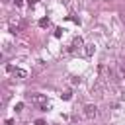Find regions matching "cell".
Instances as JSON below:
<instances>
[{"instance_id": "11", "label": "cell", "mask_w": 125, "mask_h": 125, "mask_svg": "<svg viewBox=\"0 0 125 125\" xmlns=\"http://www.w3.org/2000/svg\"><path fill=\"white\" fill-rule=\"evenodd\" d=\"M35 125H47V123H45L43 119H37V121H35Z\"/></svg>"}, {"instance_id": "5", "label": "cell", "mask_w": 125, "mask_h": 125, "mask_svg": "<svg viewBox=\"0 0 125 125\" xmlns=\"http://www.w3.org/2000/svg\"><path fill=\"white\" fill-rule=\"evenodd\" d=\"M39 25H41V27L49 25V18H41V20H39Z\"/></svg>"}, {"instance_id": "3", "label": "cell", "mask_w": 125, "mask_h": 125, "mask_svg": "<svg viewBox=\"0 0 125 125\" xmlns=\"http://www.w3.org/2000/svg\"><path fill=\"white\" fill-rule=\"evenodd\" d=\"M14 74L20 78V80H23V78H27V72L23 70V68H14Z\"/></svg>"}, {"instance_id": "8", "label": "cell", "mask_w": 125, "mask_h": 125, "mask_svg": "<svg viewBox=\"0 0 125 125\" xmlns=\"http://www.w3.org/2000/svg\"><path fill=\"white\" fill-rule=\"evenodd\" d=\"M61 98H62V100H70L72 96H70V92H62V94H61Z\"/></svg>"}, {"instance_id": "6", "label": "cell", "mask_w": 125, "mask_h": 125, "mask_svg": "<svg viewBox=\"0 0 125 125\" xmlns=\"http://www.w3.org/2000/svg\"><path fill=\"white\" fill-rule=\"evenodd\" d=\"M14 109H16V111H21V109H23V102H18V104L14 105Z\"/></svg>"}, {"instance_id": "2", "label": "cell", "mask_w": 125, "mask_h": 125, "mask_svg": "<svg viewBox=\"0 0 125 125\" xmlns=\"http://www.w3.org/2000/svg\"><path fill=\"white\" fill-rule=\"evenodd\" d=\"M29 100L33 104H39V105H45L47 104V96H43V94H29Z\"/></svg>"}, {"instance_id": "9", "label": "cell", "mask_w": 125, "mask_h": 125, "mask_svg": "<svg viewBox=\"0 0 125 125\" xmlns=\"http://www.w3.org/2000/svg\"><path fill=\"white\" fill-rule=\"evenodd\" d=\"M78 45H82V39H80V37H76V39H74V47H78Z\"/></svg>"}, {"instance_id": "1", "label": "cell", "mask_w": 125, "mask_h": 125, "mask_svg": "<svg viewBox=\"0 0 125 125\" xmlns=\"http://www.w3.org/2000/svg\"><path fill=\"white\" fill-rule=\"evenodd\" d=\"M84 115H86L88 119H94V117H98V107H96L94 104H88V105L84 107Z\"/></svg>"}, {"instance_id": "10", "label": "cell", "mask_w": 125, "mask_h": 125, "mask_svg": "<svg viewBox=\"0 0 125 125\" xmlns=\"http://www.w3.org/2000/svg\"><path fill=\"white\" fill-rule=\"evenodd\" d=\"M14 4H16L18 8H21V6H23V0H14Z\"/></svg>"}, {"instance_id": "7", "label": "cell", "mask_w": 125, "mask_h": 125, "mask_svg": "<svg viewBox=\"0 0 125 125\" xmlns=\"http://www.w3.org/2000/svg\"><path fill=\"white\" fill-rule=\"evenodd\" d=\"M62 31H64L62 27H57V29H55V37H61V35H62Z\"/></svg>"}, {"instance_id": "4", "label": "cell", "mask_w": 125, "mask_h": 125, "mask_svg": "<svg viewBox=\"0 0 125 125\" xmlns=\"http://www.w3.org/2000/svg\"><path fill=\"white\" fill-rule=\"evenodd\" d=\"M94 51H96V47H94L92 43H88V45H86V49H84V53H86V57H92V55H94Z\"/></svg>"}]
</instances>
